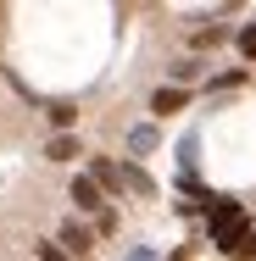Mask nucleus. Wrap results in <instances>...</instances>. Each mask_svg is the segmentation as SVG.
Segmentation results:
<instances>
[{
    "label": "nucleus",
    "mask_w": 256,
    "mask_h": 261,
    "mask_svg": "<svg viewBox=\"0 0 256 261\" xmlns=\"http://www.w3.org/2000/svg\"><path fill=\"white\" fill-rule=\"evenodd\" d=\"M128 261H156V256H151V245H134V250H128Z\"/></svg>",
    "instance_id": "4468645a"
},
{
    "label": "nucleus",
    "mask_w": 256,
    "mask_h": 261,
    "mask_svg": "<svg viewBox=\"0 0 256 261\" xmlns=\"http://www.w3.org/2000/svg\"><path fill=\"white\" fill-rule=\"evenodd\" d=\"M117 184H123L128 195H139V200H151V195H156V184L139 172V167H134V161H123V167H117Z\"/></svg>",
    "instance_id": "20e7f679"
},
{
    "label": "nucleus",
    "mask_w": 256,
    "mask_h": 261,
    "mask_svg": "<svg viewBox=\"0 0 256 261\" xmlns=\"http://www.w3.org/2000/svg\"><path fill=\"white\" fill-rule=\"evenodd\" d=\"M151 150H161V128H156V122L128 128V156H151Z\"/></svg>",
    "instance_id": "7ed1b4c3"
},
{
    "label": "nucleus",
    "mask_w": 256,
    "mask_h": 261,
    "mask_svg": "<svg viewBox=\"0 0 256 261\" xmlns=\"http://www.w3.org/2000/svg\"><path fill=\"white\" fill-rule=\"evenodd\" d=\"M45 156H51V161H73V156H78V139H73V134H56L51 145H45Z\"/></svg>",
    "instance_id": "423d86ee"
},
{
    "label": "nucleus",
    "mask_w": 256,
    "mask_h": 261,
    "mask_svg": "<svg viewBox=\"0 0 256 261\" xmlns=\"http://www.w3.org/2000/svg\"><path fill=\"white\" fill-rule=\"evenodd\" d=\"M56 250H61L67 261H73V256H89V250H95V228H84L78 217H73V222H61V239H56Z\"/></svg>",
    "instance_id": "f03ea898"
},
{
    "label": "nucleus",
    "mask_w": 256,
    "mask_h": 261,
    "mask_svg": "<svg viewBox=\"0 0 256 261\" xmlns=\"http://www.w3.org/2000/svg\"><path fill=\"white\" fill-rule=\"evenodd\" d=\"M223 39H228V28H217V22H212V28H201V34H195V45H201V50H212V45H223Z\"/></svg>",
    "instance_id": "1a4fd4ad"
},
{
    "label": "nucleus",
    "mask_w": 256,
    "mask_h": 261,
    "mask_svg": "<svg viewBox=\"0 0 256 261\" xmlns=\"http://www.w3.org/2000/svg\"><path fill=\"white\" fill-rule=\"evenodd\" d=\"M67 195H73V206H78V211H95V217H101V206H106V200H101V189H95L84 172L73 178V189H67Z\"/></svg>",
    "instance_id": "39448f33"
},
{
    "label": "nucleus",
    "mask_w": 256,
    "mask_h": 261,
    "mask_svg": "<svg viewBox=\"0 0 256 261\" xmlns=\"http://www.w3.org/2000/svg\"><path fill=\"white\" fill-rule=\"evenodd\" d=\"M178 161H184V172H190V167H195V134H190V139H184V145H178Z\"/></svg>",
    "instance_id": "9b49d317"
},
{
    "label": "nucleus",
    "mask_w": 256,
    "mask_h": 261,
    "mask_svg": "<svg viewBox=\"0 0 256 261\" xmlns=\"http://www.w3.org/2000/svg\"><path fill=\"white\" fill-rule=\"evenodd\" d=\"M190 78H201V61H195V56H190V61H178V67H173V89H184V84H190Z\"/></svg>",
    "instance_id": "6e6552de"
},
{
    "label": "nucleus",
    "mask_w": 256,
    "mask_h": 261,
    "mask_svg": "<svg viewBox=\"0 0 256 261\" xmlns=\"http://www.w3.org/2000/svg\"><path fill=\"white\" fill-rule=\"evenodd\" d=\"M73 117H78V111H73V106H67V100H56V106H51V122H56V128H61V134L73 128Z\"/></svg>",
    "instance_id": "9d476101"
},
{
    "label": "nucleus",
    "mask_w": 256,
    "mask_h": 261,
    "mask_svg": "<svg viewBox=\"0 0 256 261\" xmlns=\"http://www.w3.org/2000/svg\"><path fill=\"white\" fill-rule=\"evenodd\" d=\"M34 256H39V261H67L61 250H56V245H34Z\"/></svg>",
    "instance_id": "ddd939ff"
},
{
    "label": "nucleus",
    "mask_w": 256,
    "mask_h": 261,
    "mask_svg": "<svg viewBox=\"0 0 256 261\" xmlns=\"http://www.w3.org/2000/svg\"><path fill=\"white\" fill-rule=\"evenodd\" d=\"M178 106H184V89H173V84L151 95V111H161V117H167V111H178Z\"/></svg>",
    "instance_id": "0eeeda50"
},
{
    "label": "nucleus",
    "mask_w": 256,
    "mask_h": 261,
    "mask_svg": "<svg viewBox=\"0 0 256 261\" xmlns=\"http://www.w3.org/2000/svg\"><path fill=\"white\" fill-rule=\"evenodd\" d=\"M206 228H212V245H223L228 256H256V228L245 222L240 200H212L206 206Z\"/></svg>",
    "instance_id": "f257e3e1"
},
{
    "label": "nucleus",
    "mask_w": 256,
    "mask_h": 261,
    "mask_svg": "<svg viewBox=\"0 0 256 261\" xmlns=\"http://www.w3.org/2000/svg\"><path fill=\"white\" fill-rule=\"evenodd\" d=\"M240 50H245V56L256 61V28H240Z\"/></svg>",
    "instance_id": "f8f14e48"
}]
</instances>
